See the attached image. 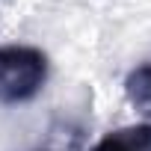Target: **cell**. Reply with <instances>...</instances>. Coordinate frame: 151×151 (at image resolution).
Here are the masks:
<instances>
[{
	"label": "cell",
	"mask_w": 151,
	"mask_h": 151,
	"mask_svg": "<svg viewBox=\"0 0 151 151\" xmlns=\"http://www.w3.org/2000/svg\"><path fill=\"white\" fill-rule=\"evenodd\" d=\"M47 80V56L30 45L0 47V104H21L42 92Z\"/></svg>",
	"instance_id": "6da1fadb"
},
{
	"label": "cell",
	"mask_w": 151,
	"mask_h": 151,
	"mask_svg": "<svg viewBox=\"0 0 151 151\" xmlns=\"http://www.w3.org/2000/svg\"><path fill=\"white\" fill-rule=\"evenodd\" d=\"M92 151H151V124H127L104 133Z\"/></svg>",
	"instance_id": "7a4b0ae2"
},
{
	"label": "cell",
	"mask_w": 151,
	"mask_h": 151,
	"mask_svg": "<svg viewBox=\"0 0 151 151\" xmlns=\"http://www.w3.org/2000/svg\"><path fill=\"white\" fill-rule=\"evenodd\" d=\"M124 92L130 98L133 107L151 113V62L148 65H139L127 74V80H124Z\"/></svg>",
	"instance_id": "3957f363"
}]
</instances>
